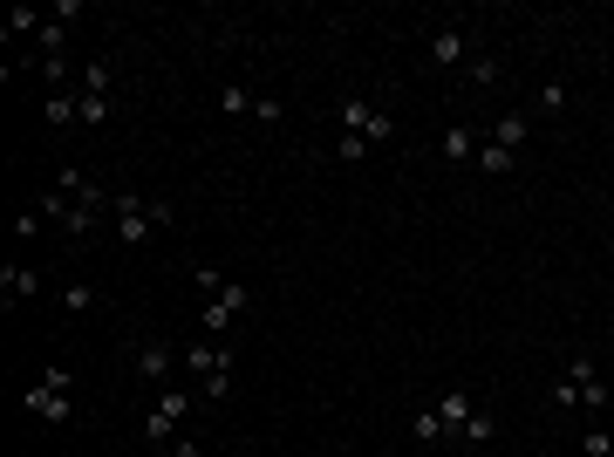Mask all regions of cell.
<instances>
[{"mask_svg": "<svg viewBox=\"0 0 614 457\" xmlns=\"http://www.w3.org/2000/svg\"><path fill=\"white\" fill-rule=\"evenodd\" d=\"M546 403H560V410H614L608 382H601V369H594V355H574L560 376L546 382Z\"/></svg>", "mask_w": 614, "mask_h": 457, "instance_id": "6da1fadb", "label": "cell"}, {"mask_svg": "<svg viewBox=\"0 0 614 457\" xmlns=\"http://www.w3.org/2000/svg\"><path fill=\"white\" fill-rule=\"evenodd\" d=\"M110 219H116V232H123V246H151L157 232L178 226V212H171L164 198H137V191H116Z\"/></svg>", "mask_w": 614, "mask_h": 457, "instance_id": "7a4b0ae2", "label": "cell"}, {"mask_svg": "<svg viewBox=\"0 0 614 457\" xmlns=\"http://www.w3.org/2000/svg\"><path fill=\"white\" fill-rule=\"evenodd\" d=\"M69 389H76V376H69V369L55 362V369H48V376H41L35 389H21V410H28L35 423H55V430H69V417H76Z\"/></svg>", "mask_w": 614, "mask_h": 457, "instance_id": "3957f363", "label": "cell"}, {"mask_svg": "<svg viewBox=\"0 0 614 457\" xmlns=\"http://www.w3.org/2000/svg\"><path fill=\"white\" fill-rule=\"evenodd\" d=\"M192 410H198V403L185 396V389H157V396H151V417H144V444L164 451L171 437H185V417H192Z\"/></svg>", "mask_w": 614, "mask_h": 457, "instance_id": "277c9868", "label": "cell"}, {"mask_svg": "<svg viewBox=\"0 0 614 457\" xmlns=\"http://www.w3.org/2000/svg\"><path fill=\"white\" fill-rule=\"evenodd\" d=\"M35 212H41V219H55V226L69 232V246H82V239L96 232V219H103V212H89V205H76V198H69L62 185H48V191H41V198H35Z\"/></svg>", "mask_w": 614, "mask_h": 457, "instance_id": "5b68a950", "label": "cell"}, {"mask_svg": "<svg viewBox=\"0 0 614 457\" xmlns=\"http://www.w3.org/2000/svg\"><path fill=\"white\" fill-rule=\"evenodd\" d=\"M342 130H355L362 144H396V116L376 110V103H362V96H342Z\"/></svg>", "mask_w": 614, "mask_h": 457, "instance_id": "8992f818", "label": "cell"}, {"mask_svg": "<svg viewBox=\"0 0 614 457\" xmlns=\"http://www.w3.org/2000/svg\"><path fill=\"white\" fill-rule=\"evenodd\" d=\"M246 307H253V287H239V280H226V287H219V294L205 301V314H198V321H205V335L219 342V335H226V328L239 321V314H246Z\"/></svg>", "mask_w": 614, "mask_h": 457, "instance_id": "52a82bcc", "label": "cell"}, {"mask_svg": "<svg viewBox=\"0 0 614 457\" xmlns=\"http://www.w3.org/2000/svg\"><path fill=\"white\" fill-rule=\"evenodd\" d=\"M178 355H185V348H171L164 335H137V376L151 382V389H171V369H178Z\"/></svg>", "mask_w": 614, "mask_h": 457, "instance_id": "ba28073f", "label": "cell"}, {"mask_svg": "<svg viewBox=\"0 0 614 457\" xmlns=\"http://www.w3.org/2000/svg\"><path fill=\"white\" fill-rule=\"evenodd\" d=\"M430 62L458 76L464 62H471V35H464V28H430Z\"/></svg>", "mask_w": 614, "mask_h": 457, "instance_id": "9c48e42d", "label": "cell"}, {"mask_svg": "<svg viewBox=\"0 0 614 457\" xmlns=\"http://www.w3.org/2000/svg\"><path fill=\"white\" fill-rule=\"evenodd\" d=\"M185 362L198 369V382H205V376H232V348H226V342H212V335H205L198 348H185Z\"/></svg>", "mask_w": 614, "mask_h": 457, "instance_id": "30bf717a", "label": "cell"}, {"mask_svg": "<svg viewBox=\"0 0 614 457\" xmlns=\"http://www.w3.org/2000/svg\"><path fill=\"white\" fill-rule=\"evenodd\" d=\"M444 437H451V430H444V417H437V403H417V410H410V444L430 451V444H444Z\"/></svg>", "mask_w": 614, "mask_h": 457, "instance_id": "8fae6325", "label": "cell"}, {"mask_svg": "<svg viewBox=\"0 0 614 457\" xmlns=\"http://www.w3.org/2000/svg\"><path fill=\"white\" fill-rule=\"evenodd\" d=\"M526 137H533V116L526 110H505L499 123H492V144H505V151H526Z\"/></svg>", "mask_w": 614, "mask_h": 457, "instance_id": "7c38bea8", "label": "cell"}, {"mask_svg": "<svg viewBox=\"0 0 614 457\" xmlns=\"http://www.w3.org/2000/svg\"><path fill=\"white\" fill-rule=\"evenodd\" d=\"M35 287H41V273H35V267H14V260L0 267V301H7V307H14V301H28Z\"/></svg>", "mask_w": 614, "mask_h": 457, "instance_id": "4fadbf2b", "label": "cell"}, {"mask_svg": "<svg viewBox=\"0 0 614 457\" xmlns=\"http://www.w3.org/2000/svg\"><path fill=\"white\" fill-rule=\"evenodd\" d=\"M41 116H48L55 130H69V123H82V89H55V96L41 103Z\"/></svg>", "mask_w": 614, "mask_h": 457, "instance_id": "5bb4252c", "label": "cell"}, {"mask_svg": "<svg viewBox=\"0 0 614 457\" xmlns=\"http://www.w3.org/2000/svg\"><path fill=\"white\" fill-rule=\"evenodd\" d=\"M478 171H485V178H512V171H519V151H505V144L485 137V144H478Z\"/></svg>", "mask_w": 614, "mask_h": 457, "instance_id": "9a60e30c", "label": "cell"}, {"mask_svg": "<svg viewBox=\"0 0 614 457\" xmlns=\"http://www.w3.org/2000/svg\"><path fill=\"white\" fill-rule=\"evenodd\" d=\"M471 410H478V403H471L464 389H451V396H437V417H444V430H451V437H464V423H471Z\"/></svg>", "mask_w": 614, "mask_h": 457, "instance_id": "2e32d148", "label": "cell"}, {"mask_svg": "<svg viewBox=\"0 0 614 457\" xmlns=\"http://www.w3.org/2000/svg\"><path fill=\"white\" fill-rule=\"evenodd\" d=\"M458 76L471 82V89H492V82H499V55H492V48H471V62H464Z\"/></svg>", "mask_w": 614, "mask_h": 457, "instance_id": "e0dca14e", "label": "cell"}, {"mask_svg": "<svg viewBox=\"0 0 614 457\" xmlns=\"http://www.w3.org/2000/svg\"><path fill=\"white\" fill-rule=\"evenodd\" d=\"M492 437H499V417H492V410H471V423H464V444H471V451H485Z\"/></svg>", "mask_w": 614, "mask_h": 457, "instance_id": "ac0fdd59", "label": "cell"}, {"mask_svg": "<svg viewBox=\"0 0 614 457\" xmlns=\"http://www.w3.org/2000/svg\"><path fill=\"white\" fill-rule=\"evenodd\" d=\"M253 103H260V96H253L246 82H226V89H219V110L226 116H253Z\"/></svg>", "mask_w": 614, "mask_h": 457, "instance_id": "d6986e66", "label": "cell"}, {"mask_svg": "<svg viewBox=\"0 0 614 457\" xmlns=\"http://www.w3.org/2000/svg\"><path fill=\"white\" fill-rule=\"evenodd\" d=\"M444 157H451V164L478 157V130H444Z\"/></svg>", "mask_w": 614, "mask_h": 457, "instance_id": "ffe728a7", "label": "cell"}, {"mask_svg": "<svg viewBox=\"0 0 614 457\" xmlns=\"http://www.w3.org/2000/svg\"><path fill=\"white\" fill-rule=\"evenodd\" d=\"M41 82H48V96H55V89H76V82H69V55H48V62H41Z\"/></svg>", "mask_w": 614, "mask_h": 457, "instance_id": "44dd1931", "label": "cell"}, {"mask_svg": "<svg viewBox=\"0 0 614 457\" xmlns=\"http://www.w3.org/2000/svg\"><path fill=\"white\" fill-rule=\"evenodd\" d=\"M539 110H546V116L567 110V82H539Z\"/></svg>", "mask_w": 614, "mask_h": 457, "instance_id": "7402d4cb", "label": "cell"}, {"mask_svg": "<svg viewBox=\"0 0 614 457\" xmlns=\"http://www.w3.org/2000/svg\"><path fill=\"white\" fill-rule=\"evenodd\" d=\"M41 21H48V14H35V7H14V21H7V41H14V35H28V28L41 35Z\"/></svg>", "mask_w": 614, "mask_h": 457, "instance_id": "603a6c76", "label": "cell"}, {"mask_svg": "<svg viewBox=\"0 0 614 457\" xmlns=\"http://www.w3.org/2000/svg\"><path fill=\"white\" fill-rule=\"evenodd\" d=\"M96 123H110V96H82V130H96Z\"/></svg>", "mask_w": 614, "mask_h": 457, "instance_id": "cb8c5ba5", "label": "cell"}, {"mask_svg": "<svg viewBox=\"0 0 614 457\" xmlns=\"http://www.w3.org/2000/svg\"><path fill=\"white\" fill-rule=\"evenodd\" d=\"M335 151H342V164H362V157L376 151V144H362V137H355V130H342V144H335Z\"/></svg>", "mask_w": 614, "mask_h": 457, "instance_id": "d4e9b609", "label": "cell"}, {"mask_svg": "<svg viewBox=\"0 0 614 457\" xmlns=\"http://www.w3.org/2000/svg\"><path fill=\"white\" fill-rule=\"evenodd\" d=\"M62 307H69V314H96V287H69Z\"/></svg>", "mask_w": 614, "mask_h": 457, "instance_id": "484cf974", "label": "cell"}, {"mask_svg": "<svg viewBox=\"0 0 614 457\" xmlns=\"http://www.w3.org/2000/svg\"><path fill=\"white\" fill-rule=\"evenodd\" d=\"M580 451H587V457H614V437H608V430H587Z\"/></svg>", "mask_w": 614, "mask_h": 457, "instance_id": "4316f807", "label": "cell"}, {"mask_svg": "<svg viewBox=\"0 0 614 457\" xmlns=\"http://www.w3.org/2000/svg\"><path fill=\"white\" fill-rule=\"evenodd\" d=\"M35 232H41V212H35V205H28V212H14V239H35Z\"/></svg>", "mask_w": 614, "mask_h": 457, "instance_id": "83f0119b", "label": "cell"}, {"mask_svg": "<svg viewBox=\"0 0 614 457\" xmlns=\"http://www.w3.org/2000/svg\"><path fill=\"white\" fill-rule=\"evenodd\" d=\"M164 457H205V451H198V437H171V444H164Z\"/></svg>", "mask_w": 614, "mask_h": 457, "instance_id": "f1b7e54d", "label": "cell"}]
</instances>
